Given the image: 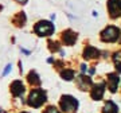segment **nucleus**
Returning <instances> with one entry per match:
<instances>
[{
    "label": "nucleus",
    "instance_id": "obj_16",
    "mask_svg": "<svg viewBox=\"0 0 121 113\" xmlns=\"http://www.w3.org/2000/svg\"><path fill=\"white\" fill-rule=\"evenodd\" d=\"M113 61H114V65H116V63H121V52H114Z\"/></svg>",
    "mask_w": 121,
    "mask_h": 113
},
{
    "label": "nucleus",
    "instance_id": "obj_18",
    "mask_svg": "<svg viewBox=\"0 0 121 113\" xmlns=\"http://www.w3.org/2000/svg\"><path fill=\"white\" fill-rule=\"evenodd\" d=\"M43 113H60V112L55 108V106H48V108H46V110H44Z\"/></svg>",
    "mask_w": 121,
    "mask_h": 113
},
{
    "label": "nucleus",
    "instance_id": "obj_9",
    "mask_svg": "<svg viewBox=\"0 0 121 113\" xmlns=\"http://www.w3.org/2000/svg\"><path fill=\"white\" fill-rule=\"evenodd\" d=\"M77 85L81 90H86V89H90L93 86V82H91L90 77H85V75H79L77 78Z\"/></svg>",
    "mask_w": 121,
    "mask_h": 113
},
{
    "label": "nucleus",
    "instance_id": "obj_21",
    "mask_svg": "<svg viewBox=\"0 0 121 113\" xmlns=\"http://www.w3.org/2000/svg\"><path fill=\"white\" fill-rule=\"evenodd\" d=\"M81 70H82L83 73H85V71H86V70H87V66H85V65H82V66H81Z\"/></svg>",
    "mask_w": 121,
    "mask_h": 113
},
{
    "label": "nucleus",
    "instance_id": "obj_10",
    "mask_svg": "<svg viewBox=\"0 0 121 113\" xmlns=\"http://www.w3.org/2000/svg\"><path fill=\"white\" fill-rule=\"evenodd\" d=\"M23 91H24V85H23L20 81H13L11 83V93H12L15 97L22 96Z\"/></svg>",
    "mask_w": 121,
    "mask_h": 113
},
{
    "label": "nucleus",
    "instance_id": "obj_14",
    "mask_svg": "<svg viewBox=\"0 0 121 113\" xmlns=\"http://www.w3.org/2000/svg\"><path fill=\"white\" fill-rule=\"evenodd\" d=\"M13 23H15L16 26H19V27L24 26V23H26V15H24V12L17 13L16 16L13 17Z\"/></svg>",
    "mask_w": 121,
    "mask_h": 113
},
{
    "label": "nucleus",
    "instance_id": "obj_2",
    "mask_svg": "<svg viewBox=\"0 0 121 113\" xmlns=\"http://www.w3.org/2000/svg\"><path fill=\"white\" fill-rule=\"evenodd\" d=\"M47 96H46V91L43 89H34L28 96V105L32 108H39L40 105H43V102H46Z\"/></svg>",
    "mask_w": 121,
    "mask_h": 113
},
{
    "label": "nucleus",
    "instance_id": "obj_5",
    "mask_svg": "<svg viewBox=\"0 0 121 113\" xmlns=\"http://www.w3.org/2000/svg\"><path fill=\"white\" fill-rule=\"evenodd\" d=\"M106 8L112 19H117L121 16V0H108Z\"/></svg>",
    "mask_w": 121,
    "mask_h": 113
},
{
    "label": "nucleus",
    "instance_id": "obj_15",
    "mask_svg": "<svg viewBox=\"0 0 121 113\" xmlns=\"http://www.w3.org/2000/svg\"><path fill=\"white\" fill-rule=\"evenodd\" d=\"M60 77L63 79H66V81H71L74 78V71L73 70H69V69H65L60 71Z\"/></svg>",
    "mask_w": 121,
    "mask_h": 113
},
{
    "label": "nucleus",
    "instance_id": "obj_3",
    "mask_svg": "<svg viewBox=\"0 0 121 113\" xmlns=\"http://www.w3.org/2000/svg\"><path fill=\"white\" fill-rule=\"evenodd\" d=\"M34 31L39 36H50L54 32V24L48 20H40L35 24Z\"/></svg>",
    "mask_w": 121,
    "mask_h": 113
},
{
    "label": "nucleus",
    "instance_id": "obj_17",
    "mask_svg": "<svg viewBox=\"0 0 121 113\" xmlns=\"http://www.w3.org/2000/svg\"><path fill=\"white\" fill-rule=\"evenodd\" d=\"M50 50H51V51H58V50H59V47H58V46H59V44H58V42H50Z\"/></svg>",
    "mask_w": 121,
    "mask_h": 113
},
{
    "label": "nucleus",
    "instance_id": "obj_13",
    "mask_svg": "<svg viewBox=\"0 0 121 113\" xmlns=\"http://www.w3.org/2000/svg\"><path fill=\"white\" fill-rule=\"evenodd\" d=\"M27 79H28V82L31 85H40V78H39V75L36 74V71H30L28 75H27Z\"/></svg>",
    "mask_w": 121,
    "mask_h": 113
},
{
    "label": "nucleus",
    "instance_id": "obj_12",
    "mask_svg": "<svg viewBox=\"0 0 121 113\" xmlns=\"http://www.w3.org/2000/svg\"><path fill=\"white\" fill-rule=\"evenodd\" d=\"M102 113H118V106H117L116 102H113V101H108V102L104 105Z\"/></svg>",
    "mask_w": 121,
    "mask_h": 113
},
{
    "label": "nucleus",
    "instance_id": "obj_4",
    "mask_svg": "<svg viewBox=\"0 0 121 113\" xmlns=\"http://www.w3.org/2000/svg\"><path fill=\"white\" fill-rule=\"evenodd\" d=\"M60 108L63 112H73L78 108V101L71 96H62L60 98Z\"/></svg>",
    "mask_w": 121,
    "mask_h": 113
},
{
    "label": "nucleus",
    "instance_id": "obj_6",
    "mask_svg": "<svg viewBox=\"0 0 121 113\" xmlns=\"http://www.w3.org/2000/svg\"><path fill=\"white\" fill-rule=\"evenodd\" d=\"M106 82H108V87L110 93H116L117 87H118V83H120V77L118 74L116 73H109L108 77H106Z\"/></svg>",
    "mask_w": 121,
    "mask_h": 113
},
{
    "label": "nucleus",
    "instance_id": "obj_20",
    "mask_svg": "<svg viewBox=\"0 0 121 113\" xmlns=\"http://www.w3.org/2000/svg\"><path fill=\"white\" fill-rule=\"evenodd\" d=\"M16 1H17V3H20V4H26L28 0H16Z\"/></svg>",
    "mask_w": 121,
    "mask_h": 113
},
{
    "label": "nucleus",
    "instance_id": "obj_11",
    "mask_svg": "<svg viewBox=\"0 0 121 113\" xmlns=\"http://www.w3.org/2000/svg\"><path fill=\"white\" fill-rule=\"evenodd\" d=\"M97 56H99V51L95 47H93V46H87L83 50V58L85 59H94Z\"/></svg>",
    "mask_w": 121,
    "mask_h": 113
},
{
    "label": "nucleus",
    "instance_id": "obj_1",
    "mask_svg": "<svg viewBox=\"0 0 121 113\" xmlns=\"http://www.w3.org/2000/svg\"><path fill=\"white\" fill-rule=\"evenodd\" d=\"M121 36V30L116 26H108L105 27L101 32V40L105 43H113L117 42Z\"/></svg>",
    "mask_w": 121,
    "mask_h": 113
},
{
    "label": "nucleus",
    "instance_id": "obj_22",
    "mask_svg": "<svg viewBox=\"0 0 121 113\" xmlns=\"http://www.w3.org/2000/svg\"><path fill=\"white\" fill-rule=\"evenodd\" d=\"M22 113H27V112H22Z\"/></svg>",
    "mask_w": 121,
    "mask_h": 113
},
{
    "label": "nucleus",
    "instance_id": "obj_8",
    "mask_svg": "<svg viewBox=\"0 0 121 113\" xmlns=\"http://www.w3.org/2000/svg\"><path fill=\"white\" fill-rule=\"evenodd\" d=\"M62 40H63V43L67 44V46H71V44L75 43V40H77V34L71 30H66L62 32Z\"/></svg>",
    "mask_w": 121,
    "mask_h": 113
},
{
    "label": "nucleus",
    "instance_id": "obj_7",
    "mask_svg": "<svg viewBox=\"0 0 121 113\" xmlns=\"http://www.w3.org/2000/svg\"><path fill=\"white\" fill-rule=\"evenodd\" d=\"M104 93H105V83L104 82H98L97 85L93 86V89H91V91H90V96H91L93 100L99 101V100H102Z\"/></svg>",
    "mask_w": 121,
    "mask_h": 113
},
{
    "label": "nucleus",
    "instance_id": "obj_19",
    "mask_svg": "<svg viewBox=\"0 0 121 113\" xmlns=\"http://www.w3.org/2000/svg\"><path fill=\"white\" fill-rule=\"evenodd\" d=\"M11 69H12V66H11V63H8V65L5 66V70L3 71V75H7V74L11 71Z\"/></svg>",
    "mask_w": 121,
    "mask_h": 113
}]
</instances>
